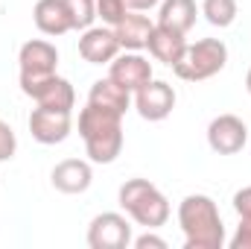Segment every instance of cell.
Masks as SVG:
<instances>
[{
	"label": "cell",
	"instance_id": "e0dca14e",
	"mask_svg": "<svg viewBox=\"0 0 251 249\" xmlns=\"http://www.w3.org/2000/svg\"><path fill=\"white\" fill-rule=\"evenodd\" d=\"M88 103L100 106V109H108V112H117V115H126V109L131 106V91H126L111 76H105V79H97L91 85Z\"/></svg>",
	"mask_w": 251,
	"mask_h": 249
},
{
	"label": "cell",
	"instance_id": "603a6c76",
	"mask_svg": "<svg viewBox=\"0 0 251 249\" xmlns=\"http://www.w3.org/2000/svg\"><path fill=\"white\" fill-rule=\"evenodd\" d=\"M231 249H251V217H240V226L231 238Z\"/></svg>",
	"mask_w": 251,
	"mask_h": 249
},
{
	"label": "cell",
	"instance_id": "7402d4cb",
	"mask_svg": "<svg viewBox=\"0 0 251 249\" xmlns=\"http://www.w3.org/2000/svg\"><path fill=\"white\" fill-rule=\"evenodd\" d=\"M15 150H18V138L12 132V126L0 121V161H9L15 156Z\"/></svg>",
	"mask_w": 251,
	"mask_h": 249
},
{
	"label": "cell",
	"instance_id": "2e32d148",
	"mask_svg": "<svg viewBox=\"0 0 251 249\" xmlns=\"http://www.w3.org/2000/svg\"><path fill=\"white\" fill-rule=\"evenodd\" d=\"M32 21L44 35H64L73 30L64 0H38L32 9Z\"/></svg>",
	"mask_w": 251,
	"mask_h": 249
},
{
	"label": "cell",
	"instance_id": "d6986e66",
	"mask_svg": "<svg viewBox=\"0 0 251 249\" xmlns=\"http://www.w3.org/2000/svg\"><path fill=\"white\" fill-rule=\"evenodd\" d=\"M201 15L210 27H231L237 21V0H201Z\"/></svg>",
	"mask_w": 251,
	"mask_h": 249
},
{
	"label": "cell",
	"instance_id": "44dd1931",
	"mask_svg": "<svg viewBox=\"0 0 251 249\" xmlns=\"http://www.w3.org/2000/svg\"><path fill=\"white\" fill-rule=\"evenodd\" d=\"M126 12H128L126 0H97V18H102L108 27H117L126 18Z\"/></svg>",
	"mask_w": 251,
	"mask_h": 249
},
{
	"label": "cell",
	"instance_id": "9c48e42d",
	"mask_svg": "<svg viewBox=\"0 0 251 249\" xmlns=\"http://www.w3.org/2000/svg\"><path fill=\"white\" fill-rule=\"evenodd\" d=\"M70 112L62 109H32L29 115V132L38 144H62L64 138L70 135Z\"/></svg>",
	"mask_w": 251,
	"mask_h": 249
},
{
	"label": "cell",
	"instance_id": "ac0fdd59",
	"mask_svg": "<svg viewBox=\"0 0 251 249\" xmlns=\"http://www.w3.org/2000/svg\"><path fill=\"white\" fill-rule=\"evenodd\" d=\"M196 0H164L158 9V24L187 35L196 24Z\"/></svg>",
	"mask_w": 251,
	"mask_h": 249
},
{
	"label": "cell",
	"instance_id": "5b68a950",
	"mask_svg": "<svg viewBox=\"0 0 251 249\" xmlns=\"http://www.w3.org/2000/svg\"><path fill=\"white\" fill-rule=\"evenodd\" d=\"M131 244V226L123 214L105 211L97 214L88 226V247L91 249H126Z\"/></svg>",
	"mask_w": 251,
	"mask_h": 249
},
{
	"label": "cell",
	"instance_id": "7c38bea8",
	"mask_svg": "<svg viewBox=\"0 0 251 249\" xmlns=\"http://www.w3.org/2000/svg\"><path fill=\"white\" fill-rule=\"evenodd\" d=\"M146 47H149V53H152L158 62L176 67V64L181 62L184 50H187V38H184V32H176V30H170V27L155 24L152 32H149V44H146Z\"/></svg>",
	"mask_w": 251,
	"mask_h": 249
},
{
	"label": "cell",
	"instance_id": "4316f807",
	"mask_svg": "<svg viewBox=\"0 0 251 249\" xmlns=\"http://www.w3.org/2000/svg\"><path fill=\"white\" fill-rule=\"evenodd\" d=\"M246 88H249V94H251V67H249V73H246Z\"/></svg>",
	"mask_w": 251,
	"mask_h": 249
},
{
	"label": "cell",
	"instance_id": "8992f818",
	"mask_svg": "<svg viewBox=\"0 0 251 249\" xmlns=\"http://www.w3.org/2000/svg\"><path fill=\"white\" fill-rule=\"evenodd\" d=\"M134 109H137V115L143 121H152V124L170 118L173 109H176V91H173V85L164 82V79H149L143 88L134 91Z\"/></svg>",
	"mask_w": 251,
	"mask_h": 249
},
{
	"label": "cell",
	"instance_id": "277c9868",
	"mask_svg": "<svg viewBox=\"0 0 251 249\" xmlns=\"http://www.w3.org/2000/svg\"><path fill=\"white\" fill-rule=\"evenodd\" d=\"M21 91L44 109L70 112L73 103H76L73 85L64 76H56V73H21Z\"/></svg>",
	"mask_w": 251,
	"mask_h": 249
},
{
	"label": "cell",
	"instance_id": "ffe728a7",
	"mask_svg": "<svg viewBox=\"0 0 251 249\" xmlns=\"http://www.w3.org/2000/svg\"><path fill=\"white\" fill-rule=\"evenodd\" d=\"M64 6L73 30H88L97 18V0H64Z\"/></svg>",
	"mask_w": 251,
	"mask_h": 249
},
{
	"label": "cell",
	"instance_id": "d4e9b609",
	"mask_svg": "<svg viewBox=\"0 0 251 249\" xmlns=\"http://www.w3.org/2000/svg\"><path fill=\"white\" fill-rule=\"evenodd\" d=\"M134 247H137V249H149V247L167 249V241H164V238H158V235H152V229H149V235H140V238L134 241Z\"/></svg>",
	"mask_w": 251,
	"mask_h": 249
},
{
	"label": "cell",
	"instance_id": "8fae6325",
	"mask_svg": "<svg viewBox=\"0 0 251 249\" xmlns=\"http://www.w3.org/2000/svg\"><path fill=\"white\" fill-rule=\"evenodd\" d=\"M50 182L62 193H85L91 187V182H94V170L82 158H64V161H59L53 167Z\"/></svg>",
	"mask_w": 251,
	"mask_h": 249
},
{
	"label": "cell",
	"instance_id": "5bb4252c",
	"mask_svg": "<svg viewBox=\"0 0 251 249\" xmlns=\"http://www.w3.org/2000/svg\"><path fill=\"white\" fill-rule=\"evenodd\" d=\"M82 141H85V153L94 164H111V161H117V156L123 150V126L100 129Z\"/></svg>",
	"mask_w": 251,
	"mask_h": 249
},
{
	"label": "cell",
	"instance_id": "52a82bcc",
	"mask_svg": "<svg viewBox=\"0 0 251 249\" xmlns=\"http://www.w3.org/2000/svg\"><path fill=\"white\" fill-rule=\"evenodd\" d=\"M207 144L219 156H237L249 144V126L237 115H219L207 126Z\"/></svg>",
	"mask_w": 251,
	"mask_h": 249
},
{
	"label": "cell",
	"instance_id": "4fadbf2b",
	"mask_svg": "<svg viewBox=\"0 0 251 249\" xmlns=\"http://www.w3.org/2000/svg\"><path fill=\"white\" fill-rule=\"evenodd\" d=\"M18 62H21V73H56L59 50L44 38H32L21 47Z\"/></svg>",
	"mask_w": 251,
	"mask_h": 249
},
{
	"label": "cell",
	"instance_id": "ba28073f",
	"mask_svg": "<svg viewBox=\"0 0 251 249\" xmlns=\"http://www.w3.org/2000/svg\"><path fill=\"white\" fill-rule=\"evenodd\" d=\"M120 53V41L114 30L105 27H88L79 38V56L88 64H111V59Z\"/></svg>",
	"mask_w": 251,
	"mask_h": 249
},
{
	"label": "cell",
	"instance_id": "9a60e30c",
	"mask_svg": "<svg viewBox=\"0 0 251 249\" xmlns=\"http://www.w3.org/2000/svg\"><path fill=\"white\" fill-rule=\"evenodd\" d=\"M152 21L140 12H126V18L114 27L117 32V41H120V50H134L140 53L146 44H149V32H152Z\"/></svg>",
	"mask_w": 251,
	"mask_h": 249
},
{
	"label": "cell",
	"instance_id": "cb8c5ba5",
	"mask_svg": "<svg viewBox=\"0 0 251 249\" xmlns=\"http://www.w3.org/2000/svg\"><path fill=\"white\" fill-rule=\"evenodd\" d=\"M234 211L240 217H251V185L249 187H240L234 193Z\"/></svg>",
	"mask_w": 251,
	"mask_h": 249
},
{
	"label": "cell",
	"instance_id": "3957f363",
	"mask_svg": "<svg viewBox=\"0 0 251 249\" xmlns=\"http://www.w3.org/2000/svg\"><path fill=\"white\" fill-rule=\"evenodd\" d=\"M228 64V47L219 38H201L196 44H187L181 62L176 64V76L184 82H201L216 76L222 67Z\"/></svg>",
	"mask_w": 251,
	"mask_h": 249
},
{
	"label": "cell",
	"instance_id": "30bf717a",
	"mask_svg": "<svg viewBox=\"0 0 251 249\" xmlns=\"http://www.w3.org/2000/svg\"><path fill=\"white\" fill-rule=\"evenodd\" d=\"M108 76H111L117 85H123L126 91H137V88H143V85L152 79V64L146 62L140 53L126 50V53H117V56L111 59Z\"/></svg>",
	"mask_w": 251,
	"mask_h": 249
},
{
	"label": "cell",
	"instance_id": "7a4b0ae2",
	"mask_svg": "<svg viewBox=\"0 0 251 249\" xmlns=\"http://www.w3.org/2000/svg\"><path fill=\"white\" fill-rule=\"evenodd\" d=\"M120 208L137 226H146V229H161L170 220L167 196L149 179H128L120 187Z\"/></svg>",
	"mask_w": 251,
	"mask_h": 249
},
{
	"label": "cell",
	"instance_id": "484cf974",
	"mask_svg": "<svg viewBox=\"0 0 251 249\" xmlns=\"http://www.w3.org/2000/svg\"><path fill=\"white\" fill-rule=\"evenodd\" d=\"M161 0H126V6L131 9V12H149L152 6H158Z\"/></svg>",
	"mask_w": 251,
	"mask_h": 249
},
{
	"label": "cell",
	"instance_id": "6da1fadb",
	"mask_svg": "<svg viewBox=\"0 0 251 249\" xmlns=\"http://www.w3.org/2000/svg\"><path fill=\"white\" fill-rule=\"evenodd\" d=\"M178 226L184 232L187 249H222L225 226L216 202L207 193H190L178 205Z\"/></svg>",
	"mask_w": 251,
	"mask_h": 249
}]
</instances>
